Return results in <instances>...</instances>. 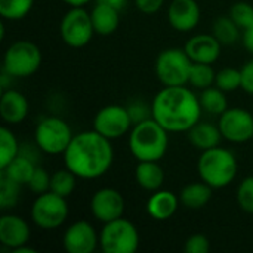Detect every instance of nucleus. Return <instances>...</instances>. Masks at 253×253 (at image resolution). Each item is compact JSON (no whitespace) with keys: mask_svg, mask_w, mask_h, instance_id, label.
<instances>
[{"mask_svg":"<svg viewBox=\"0 0 253 253\" xmlns=\"http://www.w3.org/2000/svg\"><path fill=\"white\" fill-rule=\"evenodd\" d=\"M62 156L68 170L80 179L92 181L110 170L114 150L111 141L93 129L76 133Z\"/></svg>","mask_w":253,"mask_h":253,"instance_id":"f257e3e1","label":"nucleus"},{"mask_svg":"<svg viewBox=\"0 0 253 253\" xmlns=\"http://www.w3.org/2000/svg\"><path fill=\"white\" fill-rule=\"evenodd\" d=\"M199 95L187 86H165L151 102L153 119L169 133L188 132L200 122Z\"/></svg>","mask_w":253,"mask_h":253,"instance_id":"f03ea898","label":"nucleus"},{"mask_svg":"<svg viewBox=\"0 0 253 253\" xmlns=\"http://www.w3.org/2000/svg\"><path fill=\"white\" fill-rule=\"evenodd\" d=\"M169 145V132L153 117L132 126L129 150L138 162H160Z\"/></svg>","mask_w":253,"mask_h":253,"instance_id":"7ed1b4c3","label":"nucleus"},{"mask_svg":"<svg viewBox=\"0 0 253 253\" xmlns=\"http://www.w3.org/2000/svg\"><path fill=\"white\" fill-rule=\"evenodd\" d=\"M239 163L234 153L224 147H213L202 151L197 160V173L200 181L211 185L213 190H221L231 185L237 176Z\"/></svg>","mask_w":253,"mask_h":253,"instance_id":"20e7f679","label":"nucleus"},{"mask_svg":"<svg viewBox=\"0 0 253 253\" xmlns=\"http://www.w3.org/2000/svg\"><path fill=\"white\" fill-rule=\"evenodd\" d=\"M139 242L138 228L123 216L104 224L99 231V248L104 253H135Z\"/></svg>","mask_w":253,"mask_h":253,"instance_id":"39448f33","label":"nucleus"},{"mask_svg":"<svg viewBox=\"0 0 253 253\" xmlns=\"http://www.w3.org/2000/svg\"><path fill=\"white\" fill-rule=\"evenodd\" d=\"M73 132L70 125L56 116H49L42 119L34 129L36 147L49 156L64 154L67 147L73 139Z\"/></svg>","mask_w":253,"mask_h":253,"instance_id":"423d86ee","label":"nucleus"},{"mask_svg":"<svg viewBox=\"0 0 253 253\" xmlns=\"http://www.w3.org/2000/svg\"><path fill=\"white\" fill-rule=\"evenodd\" d=\"M68 213L70 209L67 199L52 193L50 190L37 194L30 209V218L33 224L47 231L62 227L68 218Z\"/></svg>","mask_w":253,"mask_h":253,"instance_id":"0eeeda50","label":"nucleus"},{"mask_svg":"<svg viewBox=\"0 0 253 253\" xmlns=\"http://www.w3.org/2000/svg\"><path fill=\"white\" fill-rule=\"evenodd\" d=\"M42 65V52L30 40H16L4 52L3 70L13 79L33 76Z\"/></svg>","mask_w":253,"mask_h":253,"instance_id":"6e6552de","label":"nucleus"},{"mask_svg":"<svg viewBox=\"0 0 253 253\" xmlns=\"http://www.w3.org/2000/svg\"><path fill=\"white\" fill-rule=\"evenodd\" d=\"M193 61L184 49L169 47L159 53L154 71L163 86H185L188 83Z\"/></svg>","mask_w":253,"mask_h":253,"instance_id":"1a4fd4ad","label":"nucleus"},{"mask_svg":"<svg viewBox=\"0 0 253 253\" xmlns=\"http://www.w3.org/2000/svg\"><path fill=\"white\" fill-rule=\"evenodd\" d=\"M59 34L64 43L73 49H80L89 44L95 34L90 12H87L84 6L70 7L61 19Z\"/></svg>","mask_w":253,"mask_h":253,"instance_id":"9d476101","label":"nucleus"},{"mask_svg":"<svg viewBox=\"0 0 253 253\" xmlns=\"http://www.w3.org/2000/svg\"><path fill=\"white\" fill-rule=\"evenodd\" d=\"M133 122L127 107L111 104L102 107L93 117V129L110 141L119 139L130 132Z\"/></svg>","mask_w":253,"mask_h":253,"instance_id":"9b49d317","label":"nucleus"},{"mask_svg":"<svg viewBox=\"0 0 253 253\" xmlns=\"http://www.w3.org/2000/svg\"><path fill=\"white\" fill-rule=\"evenodd\" d=\"M218 127L222 138L231 144H243L252 141L253 116L246 108H227L218 120Z\"/></svg>","mask_w":253,"mask_h":253,"instance_id":"f8f14e48","label":"nucleus"},{"mask_svg":"<svg viewBox=\"0 0 253 253\" xmlns=\"http://www.w3.org/2000/svg\"><path fill=\"white\" fill-rule=\"evenodd\" d=\"M90 213L102 224L119 219L125 212V199L116 188H101L93 193L90 199Z\"/></svg>","mask_w":253,"mask_h":253,"instance_id":"ddd939ff","label":"nucleus"},{"mask_svg":"<svg viewBox=\"0 0 253 253\" xmlns=\"http://www.w3.org/2000/svg\"><path fill=\"white\" fill-rule=\"evenodd\" d=\"M62 246L68 253H92L99 246V234L90 222L76 221L65 230Z\"/></svg>","mask_w":253,"mask_h":253,"instance_id":"4468645a","label":"nucleus"},{"mask_svg":"<svg viewBox=\"0 0 253 253\" xmlns=\"http://www.w3.org/2000/svg\"><path fill=\"white\" fill-rule=\"evenodd\" d=\"M202 18L200 6L196 0H172L168 7V21L179 33L193 31Z\"/></svg>","mask_w":253,"mask_h":253,"instance_id":"2eb2a0df","label":"nucleus"},{"mask_svg":"<svg viewBox=\"0 0 253 253\" xmlns=\"http://www.w3.org/2000/svg\"><path fill=\"white\" fill-rule=\"evenodd\" d=\"M184 50L193 62L213 64L219 59L222 44L213 34H196L185 43Z\"/></svg>","mask_w":253,"mask_h":253,"instance_id":"dca6fc26","label":"nucleus"},{"mask_svg":"<svg viewBox=\"0 0 253 253\" xmlns=\"http://www.w3.org/2000/svg\"><path fill=\"white\" fill-rule=\"evenodd\" d=\"M30 227L27 221L18 215H3L0 218V243L1 246L15 251L30 240Z\"/></svg>","mask_w":253,"mask_h":253,"instance_id":"f3484780","label":"nucleus"},{"mask_svg":"<svg viewBox=\"0 0 253 253\" xmlns=\"http://www.w3.org/2000/svg\"><path fill=\"white\" fill-rule=\"evenodd\" d=\"M30 105L19 90L6 89L1 92L0 98V116L9 125H19L28 116Z\"/></svg>","mask_w":253,"mask_h":253,"instance_id":"a211bd4d","label":"nucleus"},{"mask_svg":"<svg viewBox=\"0 0 253 253\" xmlns=\"http://www.w3.org/2000/svg\"><path fill=\"white\" fill-rule=\"evenodd\" d=\"M179 203L181 200L173 191L160 188L150 196L147 202V213L154 221H168L176 213Z\"/></svg>","mask_w":253,"mask_h":253,"instance_id":"6ab92c4d","label":"nucleus"},{"mask_svg":"<svg viewBox=\"0 0 253 253\" xmlns=\"http://www.w3.org/2000/svg\"><path fill=\"white\" fill-rule=\"evenodd\" d=\"M92 22L95 33L99 36H110L113 34L120 24V10L110 6L105 1L96 0L95 6L90 10Z\"/></svg>","mask_w":253,"mask_h":253,"instance_id":"aec40b11","label":"nucleus"},{"mask_svg":"<svg viewBox=\"0 0 253 253\" xmlns=\"http://www.w3.org/2000/svg\"><path fill=\"white\" fill-rule=\"evenodd\" d=\"M187 136L191 145L200 151H206L213 147H218L224 139L218 125H212L209 122H197L187 132Z\"/></svg>","mask_w":253,"mask_h":253,"instance_id":"412c9836","label":"nucleus"},{"mask_svg":"<svg viewBox=\"0 0 253 253\" xmlns=\"http://www.w3.org/2000/svg\"><path fill=\"white\" fill-rule=\"evenodd\" d=\"M135 179L142 190L154 193L160 190L165 182V170L159 162H138Z\"/></svg>","mask_w":253,"mask_h":253,"instance_id":"4be33fe9","label":"nucleus"},{"mask_svg":"<svg viewBox=\"0 0 253 253\" xmlns=\"http://www.w3.org/2000/svg\"><path fill=\"white\" fill-rule=\"evenodd\" d=\"M212 191H213V188L211 185H208L206 182H203V181L188 184L179 193L181 205L188 208V209H193V211L202 209L211 202Z\"/></svg>","mask_w":253,"mask_h":253,"instance_id":"5701e85b","label":"nucleus"},{"mask_svg":"<svg viewBox=\"0 0 253 253\" xmlns=\"http://www.w3.org/2000/svg\"><path fill=\"white\" fill-rule=\"evenodd\" d=\"M36 163L31 157L24 153H19L3 170L1 173L10 178L12 181L18 182L19 185H27L34 173Z\"/></svg>","mask_w":253,"mask_h":253,"instance_id":"b1692460","label":"nucleus"},{"mask_svg":"<svg viewBox=\"0 0 253 253\" xmlns=\"http://www.w3.org/2000/svg\"><path fill=\"white\" fill-rule=\"evenodd\" d=\"M200 105L203 111L212 116H221L228 108L227 101V92L221 90L218 86H211L208 89H203L199 95Z\"/></svg>","mask_w":253,"mask_h":253,"instance_id":"393cba45","label":"nucleus"},{"mask_svg":"<svg viewBox=\"0 0 253 253\" xmlns=\"http://www.w3.org/2000/svg\"><path fill=\"white\" fill-rule=\"evenodd\" d=\"M240 27L231 19V16H218L212 25V34L221 42L222 46L234 44L240 37Z\"/></svg>","mask_w":253,"mask_h":253,"instance_id":"a878e982","label":"nucleus"},{"mask_svg":"<svg viewBox=\"0 0 253 253\" xmlns=\"http://www.w3.org/2000/svg\"><path fill=\"white\" fill-rule=\"evenodd\" d=\"M19 153L21 147L15 133L9 127L3 126L0 129V170H3Z\"/></svg>","mask_w":253,"mask_h":253,"instance_id":"bb28decb","label":"nucleus"},{"mask_svg":"<svg viewBox=\"0 0 253 253\" xmlns=\"http://www.w3.org/2000/svg\"><path fill=\"white\" fill-rule=\"evenodd\" d=\"M216 80V71L213 70L212 64H200V62H193L191 70H190V77L188 83L199 90L208 89L215 84Z\"/></svg>","mask_w":253,"mask_h":253,"instance_id":"cd10ccee","label":"nucleus"},{"mask_svg":"<svg viewBox=\"0 0 253 253\" xmlns=\"http://www.w3.org/2000/svg\"><path fill=\"white\" fill-rule=\"evenodd\" d=\"M34 0H0V15L6 21H21L33 9Z\"/></svg>","mask_w":253,"mask_h":253,"instance_id":"c85d7f7f","label":"nucleus"},{"mask_svg":"<svg viewBox=\"0 0 253 253\" xmlns=\"http://www.w3.org/2000/svg\"><path fill=\"white\" fill-rule=\"evenodd\" d=\"M76 181L77 176L71 170H68L67 168L59 169L50 178V191L67 199L76 190Z\"/></svg>","mask_w":253,"mask_h":253,"instance_id":"c756f323","label":"nucleus"},{"mask_svg":"<svg viewBox=\"0 0 253 253\" xmlns=\"http://www.w3.org/2000/svg\"><path fill=\"white\" fill-rule=\"evenodd\" d=\"M21 187L22 185H19L18 182L12 181L10 178H7L6 175L1 173V176H0V208L3 211L12 209L16 206Z\"/></svg>","mask_w":253,"mask_h":253,"instance_id":"7c9ffc66","label":"nucleus"},{"mask_svg":"<svg viewBox=\"0 0 253 253\" xmlns=\"http://www.w3.org/2000/svg\"><path fill=\"white\" fill-rule=\"evenodd\" d=\"M215 86H218L224 92H234L240 89L242 86V74L240 70L233 67H225L219 71H216V80Z\"/></svg>","mask_w":253,"mask_h":253,"instance_id":"2f4dec72","label":"nucleus"},{"mask_svg":"<svg viewBox=\"0 0 253 253\" xmlns=\"http://www.w3.org/2000/svg\"><path fill=\"white\" fill-rule=\"evenodd\" d=\"M231 19L242 28V31L253 24V6L248 1H237L231 6L230 13Z\"/></svg>","mask_w":253,"mask_h":253,"instance_id":"473e14b6","label":"nucleus"},{"mask_svg":"<svg viewBox=\"0 0 253 253\" xmlns=\"http://www.w3.org/2000/svg\"><path fill=\"white\" fill-rule=\"evenodd\" d=\"M236 200L242 211L253 215V176H246L237 187Z\"/></svg>","mask_w":253,"mask_h":253,"instance_id":"72a5a7b5","label":"nucleus"},{"mask_svg":"<svg viewBox=\"0 0 253 253\" xmlns=\"http://www.w3.org/2000/svg\"><path fill=\"white\" fill-rule=\"evenodd\" d=\"M50 178L52 175H49L42 166H36L34 173L30 179V182L27 184V187L30 188V191H33L34 194H42L50 190Z\"/></svg>","mask_w":253,"mask_h":253,"instance_id":"f704fd0d","label":"nucleus"},{"mask_svg":"<svg viewBox=\"0 0 253 253\" xmlns=\"http://www.w3.org/2000/svg\"><path fill=\"white\" fill-rule=\"evenodd\" d=\"M211 249L209 239L205 234H193L185 240V253H208Z\"/></svg>","mask_w":253,"mask_h":253,"instance_id":"c9c22d12","label":"nucleus"},{"mask_svg":"<svg viewBox=\"0 0 253 253\" xmlns=\"http://www.w3.org/2000/svg\"><path fill=\"white\" fill-rule=\"evenodd\" d=\"M127 111L130 114V119H132L133 125H136L139 122H144V120L153 117L151 105H147L142 101H133V102H130L127 105Z\"/></svg>","mask_w":253,"mask_h":253,"instance_id":"e433bc0d","label":"nucleus"},{"mask_svg":"<svg viewBox=\"0 0 253 253\" xmlns=\"http://www.w3.org/2000/svg\"><path fill=\"white\" fill-rule=\"evenodd\" d=\"M240 74H242L240 89L249 95H253V59L245 62V65L240 68Z\"/></svg>","mask_w":253,"mask_h":253,"instance_id":"4c0bfd02","label":"nucleus"},{"mask_svg":"<svg viewBox=\"0 0 253 253\" xmlns=\"http://www.w3.org/2000/svg\"><path fill=\"white\" fill-rule=\"evenodd\" d=\"M136 9L145 15H153V13H157L163 4H165V0H133Z\"/></svg>","mask_w":253,"mask_h":253,"instance_id":"58836bf2","label":"nucleus"},{"mask_svg":"<svg viewBox=\"0 0 253 253\" xmlns=\"http://www.w3.org/2000/svg\"><path fill=\"white\" fill-rule=\"evenodd\" d=\"M242 43H243L245 49L253 55V24L251 27L243 30V33H242Z\"/></svg>","mask_w":253,"mask_h":253,"instance_id":"ea45409f","label":"nucleus"},{"mask_svg":"<svg viewBox=\"0 0 253 253\" xmlns=\"http://www.w3.org/2000/svg\"><path fill=\"white\" fill-rule=\"evenodd\" d=\"M101 1L108 3L110 6L116 7L117 10H123V9L126 7V4H127V1H129V0H101Z\"/></svg>","mask_w":253,"mask_h":253,"instance_id":"a19ab883","label":"nucleus"},{"mask_svg":"<svg viewBox=\"0 0 253 253\" xmlns=\"http://www.w3.org/2000/svg\"><path fill=\"white\" fill-rule=\"evenodd\" d=\"M61 1H64L70 7H74V6H86V4H89V3H92L95 0H61Z\"/></svg>","mask_w":253,"mask_h":253,"instance_id":"79ce46f5","label":"nucleus"},{"mask_svg":"<svg viewBox=\"0 0 253 253\" xmlns=\"http://www.w3.org/2000/svg\"><path fill=\"white\" fill-rule=\"evenodd\" d=\"M13 253H37L33 248H28L27 245H24V246H21V248H18V249H15V251H12Z\"/></svg>","mask_w":253,"mask_h":253,"instance_id":"37998d69","label":"nucleus"},{"mask_svg":"<svg viewBox=\"0 0 253 253\" xmlns=\"http://www.w3.org/2000/svg\"><path fill=\"white\" fill-rule=\"evenodd\" d=\"M252 142H253V138H252Z\"/></svg>","mask_w":253,"mask_h":253,"instance_id":"c03bdc74","label":"nucleus"}]
</instances>
